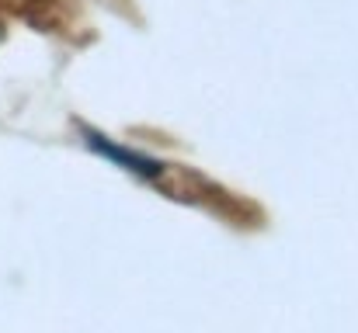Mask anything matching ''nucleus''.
Instances as JSON below:
<instances>
[{"mask_svg":"<svg viewBox=\"0 0 358 333\" xmlns=\"http://www.w3.org/2000/svg\"><path fill=\"white\" fill-rule=\"evenodd\" d=\"M84 142L94 149V153H101V156H108L115 167L122 170H129V174H136L139 181H153V177H160V163L157 160H150V156H143V153H136V149H125L119 142H112L108 135H98V132H91V128H84Z\"/></svg>","mask_w":358,"mask_h":333,"instance_id":"f257e3e1","label":"nucleus"},{"mask_svg":"<svg viewBox=\"0 0 358 333\" xmlns=\"http://www.w3.org/2000/svg\"><path fill=\"white\" fill-rule=\"evenodd\" d=\"M0 38H3V24H0Z\"/></svg>","mask_w":358,"mask_h":333,"instance_id":"f03ea898","label":"nucleus"}]
</instances>
